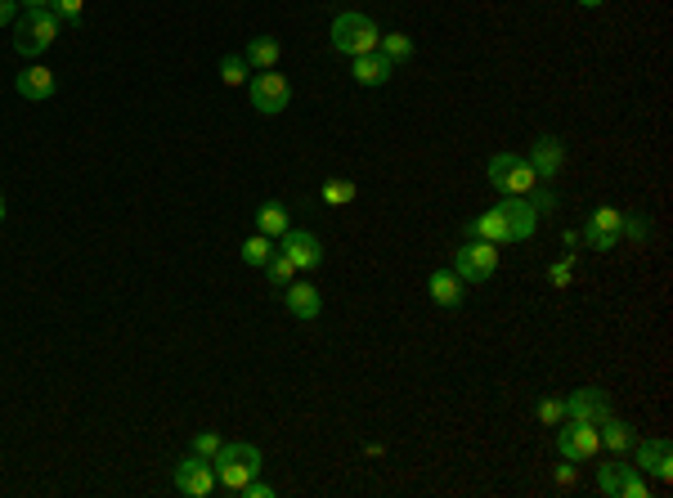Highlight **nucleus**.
I'll use <instances>...</instances> for the list:
<instances>
[{"mask_svg":"<svg viewBox=\"0 0 673 498\" xmlns=\"http://www.w3.org/2000/svg\"><path fill=\"white\" fill-rule=\"evenodd\" d=\"M252 476H261V449L252 440H229L216 454V485H225L229 494H238Z\"/></svg>","mask_w":673,"mask_h":498,"instance_id":"1","label":"nucleus"},{"mask_svg":"<svg viewBox=\"0 0 673 498\" xmlns=\"http://www.w3.org/2000/svg\"><path fill=\"white\" fill-rule=\"evenodd\" d=\"M54 41H59V14L54 9H27L23 18H14V50L23 59H41Z\"/></svg>","mask_w":673,"mask_h":498,"instance_id":"2","label":"nucleus"},{"mask_svg":"<svg viewBox=\"0 0 673 498\" xmlns=\"http://www.w3.org/2000/svg\"><path fill=\"white\" fill-rule=\"evenodd\" d=\"M377 41H382V32H377V23L368 14H359V9H346V14L333 18V50L341 54H368L377 50Z\"/></svg>","mask_w":673,"mask_h":498,"instance_id":"3","label":"nucleus"},{"mask_svg":"<svg viewBox=\"0 0 673 498\" xmlns=\"http://www.w3.org/2000/svg\"><path fill=\"white\" fill-rule=\"evenodd\" d=\"M490 184L503 193V198H525V193L539 184V175H534V166L525 158H516V153H494L490 158Z\"/></svg>","mask_w":673,"mask_h":498,"instance_id":"4","label":"nucleus"},{"mask_svg":"<svg viewBox=\"0 0 673 498\" xmlns=\"http://www.w3.org/2000/svg\"><path fill=\"white\" fill-rule=\"evenodd\" d=\"M494 270H499V247H494V243L472 238V243H463L454 252V274L463 283H490Z\"/></svg>","mask_w":673,"mask_h":498,"instance_id":"5","label":"nucleus"},{"mask_svg":"<svg viewBox=\"0 0 673 498\" xmlns=\"http://www.w3.org/2000/svg\"><path fill=\"white\" fill-rule=\"evenodd\" d=\"M597 449H602V436H597V427H588V422L566 418L557 427V454L566 458V463H588V458H597Z\"/></svg>","mask_w":673,"mask_h":498,"instance_id":"6","label":"nucleus"},{"mask_svg":"<svg viewBox=\"0 0 673 498\" xmlns=\"http://www.w3.org/2000/svg\"><path fill=\"white\" fill-rule=\"evenodd\" d=\"M292 104V86H288V77L283 72H261V77H252V108L256 113H265V117H274V113H283V108Z\"/></svg>","mask_w":673,"mask_h":498,"instance_id":"7","label":"nucleus"},{"mask_svg":"<svg viewBox=\"0 0 673 498\" xmlns=\"http://www.w3.org/2000/svg\"><path fill=\"white\" fill-rule=\"evenodd\" d=\"M175 490L189 494V498H207V494H216V463H211V458L189 454L180 467H175Z\"/></svg>","mask_w":673,"mask_h":498,"instance_id":"8","label":"nucleus"},{"mask_svg":"<svg viewBox=\"0 0 673 498\" xmlns=\"http://www.w3.org/2000/svg\"><path fill=\"white\" fill-rule=\"evenodd\" d=\"M566 418L602 427V422L611 418V395H606L602 386H579L575 395H566Z\"/></svg>","mask_w":673,"mask_h":498,"instance_id":"9","label":"nucleus"},{"mask_svg":"<svg viewBox=\"0 0 673 498\" xmlns=\"http://www.w3.org/2000/svg\"><path fill=\"white\" fill-rule=\"evenodd\" d=\"M620 220H624V211L597 207L593 216H588V225L579 229V243H588L593 252H611V247L620 243Z\"/></svg>","mask_w":673,"mask_h":498,"instance_id":"10","label":"nucleus"},{"mask_svg":"<svg viewBox=\"0 0 673 498\" xmlns=\"http://www.w3.org/2000/svg\"><path fill=\"white\" fill-rule=\"evenodd\" d=\"M633 449H638V472L642 476H656L660 485H669L673 481V449H669V440L660 436V440H633Z\"/></svg>","mask_w":673,"mask_h":498,"instance_id":"11","label":"nucleus"},{"mask_svg":"<svg viewBox=\"0 0 673 498\" xmlns=\"http://www.w3.org/2000/svg\"><path fill=\"white\" fill-rule=\"evenodd\" d=\"M279 252L288 256L297 270H319V265H324V243H319L310 229H288L283 243H279Z\"/></svg>","mask_w":673,"mask_h":498,"instance_id":"12","label":"nucleus"},{"mask_svg":"<svg viewBox=\"0 0 673 498\" xmlns=\"http://www.w3.org/2000/svg\"><path fill=\"white\" fill-rule=\"evenodd\" d=\"M534 166V175H539V184H548V180H557L561 175V166H566V144L557 140V135H539L534 140V149H530V158H525Z\"/></svg>","mask_w":673,"mask_h":498,"instance_id":"13","label":"nucleus"},{"mask_svg":"<svg viewBox=\"0 0 673 498\" xmlns=\"http://www.w3.org/2000/svg\"><path fill=\"white\" fill-rule=\"evenodd\" d=\"M283 301H288V315H297L301 324H315V319L324 315V297H319V288L306 279H292L288 288H283Z\"/></svg>","mask_w":673,"mask_h":498,"instance_id":"14","label":"nucleus"},{"mask_svg":"<svg viewBox=\"0 0 673 498\" xmlns=\"http://www.w3.org/2000/svg\"><path fill=\"white\" fill-rule=\"evenodd\" d=\"M499 207H503V216H507V238H512V243L534 238V229H539V211L530 207V198H503Z\"/></svg>","mask_w":673,"mask_h":498,"instance_id":"15","label":"nucleus"},{"mask_svg":"<svg viewBox=\"0 0 673 498\" xmlns=\"http://www.w3.org/2000/svg\"><path fill=\"white\" fill-rule=\"evenodd\" d=\"M14 90L27 99V104H45V99H54V72L45 68V63H27V68L18 72Z\"/></svg>","mask_w":673,"mask_h":498,"instance_id":"16","label":"nucleus"},{"mask_svg":"<svg viewBox=\"0 0 673 498\" xmlns=\"http://www.w3.org/2000/svg\"><path fill=\"white\" fill-rule=\"evenodd\" d=\"M350 77L359 81V86H386V81L395 77V63L386 59L382 50H368V54H355V63H350Z\"/></svg>","mask_w":673,"mask_h":498,"instance_id":"17","label":"nucleus"},{"mask_svg":"<svg viewBox=\"0 0 673 498\" xmlns=\"http://www.w3.org/2000/svg\"><path fill=\"white\" fill-rule=\"evenodd\" d=\"M467 234L481 238V243H494V247L512 243V238H507V216H503V207H490V211H481V216H472Z\"/></svg>","mask_w":673,"mask_h":498,"instance_id":"18","label":"nucleus"},{"mask_svg":"<svg viewBox=\"0 0 673 498\" xmlns=\"http://www.w3.org/2000/svg\"><path fill=\"white\" fill-rule=\"evenodd\" d=\"M463 288H467V283L458 279L454 270H436V274H431V283H427V292H431V306H440V310H454L458 301H463Z\"/></svg>","mask_w":673,"mask_h":498,"instance_id":"19","label":"nucleus"},{"mask_svg":"<svg viewBox=\"0 0 673 498\" xmlns=\"http://www.w3.org/2000/svg\"><path fill=\"white\" fill-rule=\"evenodd\" d=\"M279 54H283V45L274 41V36H252V41H247V50H243V59H247V68L270 72L274 63H279Z\"/></svg>","mask_w":673,"mask_h":498,"instance_id":"20","label":"nucleus"},{"mask_svg":"<svg viewBox=\"0 0 673 498\" xmlns=\"http://www.w3.org/2000/svg\"><path fill=\"white\" fill-rule=\"evenodd\" d=\"M597 436H602V445L611 449V454H624V449H633V440H638V431H633L624 418H615V413H611V418H606L602 427H597Z\"/></svg>","mask_w":673,"mask_h":498,"instance_id":"21","label":"nucleus"},{"mask_svg":"<svg viewBox=\"0 0 673 498\" xmlns=\"http://www.w3.org/2000/svg\"><path fill=\"white\" fill-rule=\"evenodd\" d=\"M288 207L283 202H265L261 211H256V234H265V238H283L288 234Z\"/></svg>","mask_w":673,"mask_h":498,"instance_id":"22","label":"nucleus"},{"mask_svg":"<svg viewBox=\"0 0 673 498\" xmlns=\"http://www.w3.org/2000/svg\"><path fill=\"white\" fill-rule=\"evenodd\" d=\"M274 252H279V247H274V238L252 234V238L243 243V252H238V256H243V265H256V270H265V261H270Z\"/></svg>","mask_w":673,"mask_h":498,"instance_id":"23","label":"nucleus"},{"mask_svg":"<svg viewBox=\"0 0 673 498\" xmlns=\"http://www.w3.org/2000/svg\"><path fill=\"white\" fill-rule=\"evenodd\" d=\"M377 50H382L386 59L395 63V68H400V63H409V59H413V36L391 32V36H382V41H377Z\"/></svg>","mask_w":673,"mask_h":498,"instance_id":"24","label":"nucleus"},{"mask_svg":"<svg viewBox=\"0 0 673 498\" xmlns=\"http://www.w3.org/2000/svg\"><path fill=\"white\" fill-rule=\"evenodd\" d=\"M297 274H301V270H297V265H292V261H288V256H283V252H274L270 261H265V279H270L274 288H288V283L297 279Z\"/></svg>","mask_w":673,"mask_h":498,"instance_id":"25","label":"nucleus"},{"mask_svg":"<svg viewBox=\"0 0 673 498\" xmlns=\"http://www.w3.org/2000/svg\"><path fill=\"white\" fill-rule=\"evenodd\" d=\"M624 476H629V463H606L602 472H597V490H602V494H611V498H620Z\"/></svg>","mask_w":673,"mask_h":498,"instance_id":"26","label":"nucleus"},{"mask_svg":"<svg viewBox=\"0 0 673 498\" xmlns=\"http://www.w3.org/2000/svg\"><path fill=\"white\" fill-rule=\"evenodd\" d=\"M220 81H225V86H243V81H247V59H243V54L220 59Z\"/></svg>","mask_w":673,"mask_h":498,"instance_id":"27","label":"nucleus"},{"mask_svg":"<svg viewBox=\"0 0 673 498\" xmlns=\"http://www.w3.org/2000/svg\"><path fill=\"white\" fill-rule=\"evenodd\" d=\"M539 422L543 427H561V422H566V400H557V395H548V400H539Z\"/></svg>","mask_w":673,"mask_h":498,"instance_id":"28","label":"nucleus"},{"mask_svg":"<svg viewBox=\"0 0 673 498\" xmlns=\"http://www.w3.org/2000/svg\"><path fill=\"white\" fill-rule=\"evenodd\" d=\"M350 198H355V184H350V180H324V202H328V207H346Z\"/></svg>","mask_w":673,"mask_h":498,"instance_id":"29","label":"nucleus"},{"mask_svg":"<svg viewBox=\"0 0 673 498\" xmlns=\"http://www.w3.org/2000/svg\"><path fill=\"white\" fill-rule=\"evenodd\" d=\"M620 238L647 243V238H651V220H647V216H624V220H620Z\"/></svg>","mask_w":673,"mask_h":498,"instance_id":"30","label":"nucleus"},{"mask_svg":"<svg viewBox=\"0 0 673 498\" xmlns=\"http://www.w3.org/2000/svg\"><path fill=\"white\" fill-rule=\"evenodd\" d=\"M220 445H225V440H220L216 431H198V436H193V454H198V458H211V463H216Z\"/></svg>","mask_w":673,"mask_h":498,"instance_id":"31","label":"nucleus"},{"mask_svg":"<svg viewBox=\"0 0 673 498\" xmlns=\"http://www.w3.org/2000/svg\"><path fill=\"white\" fill-rule=\"evenodd\" d=\"M647 494H651L647 476H642L638 467H629V476H624V485H620V498H647Z\"/></svg>","mask_w":673,"mask_h":498,"instance_id":"32","label":"nucleus"},{"mask_svg":"<svg viewBox=\"0 0 673 498\" xmlns=\"http://www.w3.org/2000/svg\"><path fill=\"white\" fill-rule=\"evenodd\" d=\"M50 9L59 14V23H81V9H86V0H50Z\"/></svg>","mask_w":673,"mask_h":498,"instance_id":"33","label":"nucleus"},{"mask_svg":"<svg viewBox=\"0 0 673 498\" xmlns=\"http://www.w3.org/2000/svg\"><path fill=\"white\" fill-rule=\"evenodd\" d=\"M570 270H575V252H570V256H566V261H561V265H552V270H548L552 288H570Z\"/></svg>","mask_w":673,"mask_h":498,"instance_id":"34","label":"nucleus"},{"mask_svg":"<svg viewBox=\"0 0 673 498\" xmlns=\"http://www.w3.org/2000/svg\"><path fill=\"white\" fill-rule=\"evenodd\" d=\"M238 498H274V485H265V481H256V476H252V481L238 490Z\"/></svg>","mask_w":673,"mask_h":498,"instance_id":"35","label":"nucleus"},{"mask_svg":"<svg viewBox=\"0 0 673 498\" xmlns=\"http://www.w3.org/2000/svg\"><path fill=\"white\" fill-rule=\"evenodd\" d=\"M557 485H561V490H570V485H579V472H575V463H566V458H561V467H557Z\"/></svg>","mask_w":673,"mask_h":498,"instance_id":"36","label":"nucleus"},{"mask_svg":"<svg viewBox=\"0 0 673 498\" xmlns=\"http://www.w3.org/2000/svg\"><path fill=\"white\" fill-rule=\"evenodd\" d=\"M18 18V0H0V27H9Z\"/></svg>","mask_w":673,"mask_h":498,"instance_id":"37","label":"nucleus"},{"mask_svg":"<svg viewBox=\"0 0 673 498\" xmlns=\"http://www.w3.org/2000/svg\"><path fill=\"white\" fill-rule=\"evenodd\" d=\"M23 9H50V0H18Z\"/></svg>","mask_w":673,"mask_h":498,"instance_id":"38","label":"nucleus"},{"mask_svg":"<svg viewBox=\"0 0 673 498\" xmlns=\"http://www.w3.org/2000/svg\"><path fill=\"white\" fill-rule=\"evenodd\" d=\"M579 5H584V9H597V5H606V0H579Z\"/></svg>","mask_w":673,"mask_h":498,"instance_id":"39","label":"nucleus"},{"mask_svg":"<svg viewBox=\"0 0 673 498\" xmlns=\"http://www.w3.org/2000/svg\"><path fill=\"white\" fill-rule=\"evenodd\" d=\"M0 225H5V193H0Z\"/></svg>","mask_w":673,"mask_h":498,"instance_id":"40","label":"nucleus"}]
</instances>
